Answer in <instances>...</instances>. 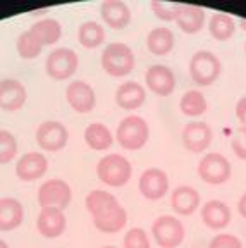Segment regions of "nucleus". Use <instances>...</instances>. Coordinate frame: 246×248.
<instances>
[{
  "label": "nucleus",
  "instance_id": "473e14b6",
  "mask_svg": "<svg viewBox=\"0 0 246 248\" xmlns=\"http://www.w3.org/2000/svg\"><path fill=\"white\" fill-rule=\"evenodd\" d=\"M124 248H152L148 232L141 228H133L124 234Z\"/></svg>",
  "mask_w": 246,
  "mask_h": 248
},
{
  "label": "nucleus",
  "instance_id": "2eb2a0df",
  "mask_svg": "<svg viewBox=\"0 0 246 248\" xmlns=\"http://www.w3.org/2000/svg\"><path fill=\"white\" fill-rule=\"evenodd\" d=\"M28 100L26 86L17 79H2L0 81V108L5 112H15L24 107Z\"/></svg>",
  "mask_w": 246,
  "mask_h": 248
},
{
  "label": "nucleus",
  "instance_id": "79ce46f5",
  "mask_svg": "<svg viewBox=\"0 0 246 248\" xmlns=\"http://www.w3.org/2000/svg\"><path fill=\"white\" fill-rule=\"evenodd\" d=\"M245 54H246V42H245Z\"/></svg>",
  "mask_w": 246,
  "mask_h": 248
},
{
  "label": "nucleus",
  "instance_id": "1a4fd4ad",
  "mask_svg": "<svg viewBox=\"0 0 246 248\" xmlns=\"http://www.w3.org/2000/svg\"><path fill=\"white\" fill-rule=\"evenodd\" d=\"M35 138L43 152H59L69 141V131L59 121H45L38 126Z\"/></svg>",
  "mask_w": 246,
  "mask_h": 248
},
{
  "label": "nucleus",
  "instance_id": "0eeeda50",
  "mask_svg": "<svg viewBox=\"0 0 246 248\" xmlns=\"http://www.w3.org/2000/svg\"><path fill=\"white\" fill-rule=\"evenodd\" d=\"M152 234L162 248H177L184 241V226L176 216H160L152 224Z\"/></svg>",
  "mask_w": 246,
  "mask_h": 248
},
{
  "label": "nucleus",
  "instance_id": "f704fd0d",
  "mask_svg": "<svg viewBox=\"0 0 246 248\" xmlns=\"http://www.w3.org/2000/svg\"><path fill=\"white\" fill-rule=\"evenodd\" d=\"M231 148L241 160H246V126H239L231 140Z\"/></svg>",
  "mask_w": 246,
  "mask_h": 248
},
{
  "label": "nucleus",
  "instance_id": "4468645a",
  "mask_svg": "<svg viewBox=\"0 0 246 248\" xmlns=\"http://www.w3.org/2000/svg\"><path fill=\"white\" fill-rule=\"evenodd\" d=\"M48 169V160L42 152H26L15 162V176L21 181H36Z\"/></svg>",
  "mask_w": 246,
  "mask_h": 248
},
{
  "label": "nucleus",
  "instance_id": "9b49d317",
  "mask_svg": "<svg viewBox=\"0 0 246 248\" xmlns=\"http://www.w3.org/2000/svg\"><path fill=\"white\" fill-rule=\"evenodd\" d=\"M138 188L146 200H160L169 193V176L158 167H150L139 176Z\"/></svg>",
  "mask_w": 246,
  "mask_h": 248
},
{
  "label": "nucleus",
  "instance_id": "ddd939ff",
  "mask_svg": "<svg viewBox=\"0 0 246 248\" xmlns=\"http://www.w3.org/2000/svg\"><path fill=\"white\" fill-rule=\"evenodd\" d=\"M145 83L152 93H155L158 97H169L176 90V74L169 66L154 64L146 69Z\"/></svg>",
  "mask_w": 246,
  "mask_h": 248
},
{
  "label": "nucleus",
  "instance_id": "4c0bfd02",
  "mask_svg": "<svg viewBox=\"0 0 246 248\" xmlns=\"http://www.w3.org/2000/svg\"><path fill=\"white\" fill-rule=\"evenodd\" d=\"M238 212H239V216L246 219V193H243L241 198H239V202H238Z\"/></svg>",
  "mask_w": 246,
  "mask_h": 248
},
{
  "label": "nucleus",
  "instance_id": "39448f33",
  "mask_svg": "<svg viewBox=\"0 0 246 248\" xmlns=\"http://www.w3.org/2000/svg\"><path fill=\"white\" fill-rule=\"evenodd\" d=\"M77 67H79V57L73 48H55L48 54L45 61V71L52 79L57 81H64L69 79L76 74Z\"/></svg>",
  "mask_w": 246,
  "mask_h": 248
},
{
  "label": "nucleus",
  "instance_id": "7ed1b4c3",
  "mask_svg": "<svg viewBox=\"0 0 246 248\" xmlns=\"http://www.w3.org/2000/svg\"><path fill=\"white\" fill-rule=\"evenodd\" d=\"M150 138V126L141 116H127L117 126L116 140L124 150H139Z\"/></svg>",
  "mask_w": 246,
  "mask_h": 248
},
{
  "label": "nucleus",
  "instance_id": "393cba45",
  "mask_svg": "<svg viewBox=\"0 0 246 248\" xmlns=\"http://www.w3.org/2000/svg\"><path fill=\"white\" fill-rule=\"evenodd\" d=\"M85 141L92 150L105 152L114 145V135L102 123H92L85 129Z\"/></svg>",
  "mask_w": 246,
  "mask_h": 248
},
{
  "label": "nucleus",
  "instance_id": "a878e982",
  "mask_svg": "<svg viewBox=\"0 0 246 248\" xmlns=\"http://www.w3.org/2000/svg\"><path fill=\"white\" fill-rule=\"evenodd\" d=\"M236 21L226 12H215L210 16L208 19V31L219 42H226V40L232 38L236 33Z\"/></svg>",
  "mask_w": 246,
  "mask_h": 248
},
{
  "label": "nucleus",
  "instance_id": "c9c22d12",
  "mask_svg": "<svg viewBox=\"0 0 246 248\" xmlns=\"http://www.w3.org/2000/svg\"><path fill=\"white\" fill-rule=\"evenodd\" d=\"M208 248H243V243L234 234L222 232V234H217V236L212 238Z\"/></svg>",
  "mask_w": 246,
  "mask_h": 248
},
{
  "label": "nucleus",
  "instance_id": "7c9ffc66",
  "mask_svg": "<svg viewBox=\"0 0 246 248\" xmlns=\"http://www.w3.org/2000/svg\"><path fill=\"white\" fill-rule=\"evenodd\" d=\"M114 203H117V198L114 197L112 193H107V191H104V190L90 191V193L86 195V198H85L86 210H88L92 216L102 212L104 209L114 205Z\"/></svg>",
  "mask_w": 246,
  "mask_h": 248
},
{
  "label": "nucleus",
  "instance_id": "c756f323",
  "mask_svg": "<svg viewBox=\"0 0 246 248\" xmlns=\"http://www.w3.org/2000/svg\"><path fill=\"white\" fill-rule=\"evenodd\" d=\"M15 48H17V54H19L21 59H26V61H31V59H36L43 50V45L38 38L35 36V33L31 30L23 31L15 42Z\"/></svg>",
  "mask_w": 246,
  "mask_h": 248
},
{
  "label": "nucleus",
  "instance_id": "4be33fe9",
  "mask_svg": "<svg viewBox=\"0 0 246 248\" xmlns=\"http://www.w3.org/2000/svg\"><path fill=\"white\" fill-rule=\"evenodd\" d=\"M170 205L179 216H191L200 207V193L193 186H177L170 195Z\"/></svg>",
  "mask_w": 246,
  "mask_h": 248
},
{
  "label": "nucleus",
  "instance_id": "f8f14e48",
  "mask_svg": "<svg viewBox=\"0 0 246 248\" xmlns=\"http://www.w3.org/2000/svg\"><path fill=\"white\" fill-rule=\"evenodd\" d=\"M65 98L67 104L73 107V110L79 114H88L92 112L96 105V93L93 86L86 81H71L65 88Z\"/></svg>",
  "mask_w": 246,
  "mask_h": 248
},
{
  "label": "nucleus",
  "instance_id": "aec40b11",
  "mask_svg": "<svg viewBox=\"0 0 246 248\" xmlns=\"http://www.w3.org/2000/svg\"><path fill=\"white\" fill-rule=\"evenodd\" d=\"M100 16L112 30H123L131 21V11L123 0H105L100 5Z\"/></svg>",
  "mask_w": 246,
  "mask_h": 248
},
{
  "label": "nucleus",
  "instance_id": "423d86ee",
  "mask_svg": "<svg viewBox=\"0 0 246 248\" xmlns=\"http://www.w3.org/2000/svg\"><path fill=\"white\" fill-rule=\"evenodd\" d=\"M232 174L231 162L219 152H208L198 164V176L208 185H224Z\"/></svg>",
  "mask_w": 246,
  "mask_h": 248
},
{
  "label": "nucleus",
  "instance_id": "cd10ccee",
  "mask_svg": "<svg viewBox=\"0 0 246 248\" xmlns=\"http://www.w3.org/2000/svg\"><path fill=\"white\" fill-rule=\"evenodd\" d=\"M179 108L188 117H200L207 112L208 104L201 92H198V90H188L181 97V100H179Z\"/></svg>",
  "mask_w": 246,
  "mask_h": 248
},
{
  "label": "nucleus",
  "instance_id": "72a5a7b5",
  "mask_svg": "<svg viewBox=\"0 0 246 248\" xmlns=\"http://www.w3.org/2000/svg\"><path fill=\"white\" fill-rule=\"evenodd\" d=\"M150 9L154 11V14L157 16L158 19L166 21H174L176 19V9H177V4H164V2H152L150 4Z\"/></svg>",
  "mask_w": 246,
  "mask_h": 248
},
{
  "label": "nucleus",
  "instance_id": "9d476101",
  "mask_svg": "<svg viewBox=\"0 0 246 248\" xmlns=\"http://www.w3.org/2000/svg\"><path fill=\"white\" fill-rule=\"evenodd\" d=\"M214 133L212 128L203 121H191L183 128L181 141L183 147L191 154H201L212 145Z\"/></svg>",
  "mask_w": 246,
  "mask_h": 248
},
{
  "label": "nucleus",
  "instance_id": "f03ea898",
  "mask_svg": "<svg viewBox=\"0 0 246 248\" xmlns=\"http://www.w3.org/2000/svg\"><path fill=\"white\" fill-rule=\"evenodd\" d=\"M133 174V166L129 160L121 154H108L98 160L96 176L104 185L112 188H121L127 185Z\"/></svg>",
  "mask_w": 246,
  "mask_h": 248
},
{
  "label": "nucleus",
  "instance_id": "c85d7f7f",
  "mask_svg": "<svg viewBox=\"0 0 246 248\" xmlns=\"http://www.w3.org/2000/svg\"><path fill=\"white\" fill-rule=\"evenodd\" d=\"M77 42L85 48H96L105 42V30L96 21H86L77 30Z\"/></svg>",
  "mask_w": 246,
  "mask_h": 248
},
{
  "label": "nucleus",
  "instance_id": "412c9836",
  "mask_svg": "<svg viewBox=\"0 0 246 248\" xmlns=\"http://www.w3.org/2000/svg\"><path fill=\"white\" fill-rule=\"evenodd\" d=\"M24 221V207L17 198H0V231H12Z\"/></svg>",
  "mask_w": 246,
  "mask_h": 248
},
{
  "label": "nucleus",
  "instance_id": "6ab92c4d",
  "mask_svg": "<svg viewBox=\"0 0 246 248\" xmlns=\"http://www.w3.org/2000/svg\"><path fill=\"white\" fill-rule=\"evenodd\" d=\"M201 221L207 228L220 231L231 222V209L220 200H208L201 207Z\"/></svg>",
  "mask_w": 246,
  "mask_h": 248
},
{
  "label": "nucleus",
  "instance_id": "dca6fc26",
  "mask_svg": "<svg viewBox=\"0 0 246 248\" xmlns=\"http://www.w3.org/2000/svg\"><path fill=\"white\" fill-rule=\"evenodd\" d=\"M92 217L95 228L102 232H107V234H114V232L123 231L124 226L127 224V212L119 202Z\"/></svg>",
  "mask_w": 246,
  "mask_h": 248
},
{
  "label": "nucleus",
  "instance_id": "e433bc0d",
  "mask_svg": "<svg viewBox=\"0 0 246 248\" xmlns=\"http://www.w3.org/2000/svg\"><path fill=\"white\" fill-rule=\"evenodd\" d=\"M234 110H236V117H238V121L243 124V126H246V95L239 98Z\"/></svg>",
  "mask_w": 246,
  "mask_h": 248
},
{
  "label": "nucleus",
  "instance_id": "a19ab883",
  "mask_svg": "<svg viewBox=\"0 0 246 248\" xmlns=\"http://www.w3.org/2000/svg\"><path fill=\"white\" fill-rule=\"evenodd\" d=\"M102 248H117V247H102Z\"/></svg>",
  "mask_w": 246,
  "mask_h": 248
},
{
  "label": "nucleus",
  "instance_id": "f3484780",
  "mask_svg": "<svg viewBox=\"0 0 246 248\" xmlns=\"http://www.w3.org/2000/svg\"><path fill=\"white\" fill-rule=\"evenodd\" d=\"M174 21H176L177 26L181 28V31H184L188 35H196L203 30L207 14H205V9L198 7V5L177 4L176 19Z\"/></svg>",
  "mask_w": 246,
  "mask_h": 248
},
{
  "label": "nucleus",
  "instance_id": "20e7f679",
  "mask_svg": "<svg viewBox=\"0 0 246 248\" xmlns=\"http://www.w3.org/2000/svg\"><path fill=\"white\" fill-rule=\"evenodd\" d=\"M222 73V62L214 52L198 50L189 61V76L198 86H210L219 79Z\"/></svg>",
  "mask_w": 246,
  "mask_h": 248
},
{
  "label": "nucleus",
  "instance_id": "2f4dec72",
  "mask_svg": "<svg viewBox=\"0 0 246 248\" xmlns=\"http://www.w3.org/2000/svg\"><path fill=\"white\" fill-rule=\"evenodd\" d=\"M17 155V140L7 129H0V166L9 164Z\"/></svg>",
  "mask_w": 246,
  "mask_h": 248
},
{
  "label": "nucleus",
  "instance_id": "5701e85b",
  "mask_svg": "<svg viewBox=\"0 0 246 248\" xmlns=\"http://www.w3.org/2000/svg\"><path fill=\"white\" fill-rule=\"evenodd\" d=\"M146 100V92L139 83L136 81H126L117 88L116 92V102L124 110H136L139 108Z\"/></svg>",
  "mask_w": 246,
  "mask_h": 248
},
{
  "label": "nucleus",
  "instance_id": "ea45409f",
  "mask_svg": "<svg viewBox=\"0 0 246 248\" xmlns=\"http://www.w3.org/2000/svg\"><path fill=\"white\" fill-rule=\"evenodd\" d=\"M0 248H9V245L5 243V241L2 240V238H0Z\"/></svg>",
  "mask_w": 246,
  "mask_h": 248
},
{
  "label": "nucleus",
  "instance_id": "bb28decb",
  "mask_svg": "<svg viewBox=\"0 0 246 248\" xmlns=\"http://www.w3.org/2000/svg\"><path fill=\"white\" fill-rule=\"evenodd\" d=\"M31 31L35 33L36 38L42 42V45H54L61 40L62 36V26L57 19H52V17H45V19L36 21Z\"/></svg>",
  "mask_w": 246,
  "mask_h": 248
},
{
  "label": "nucleus",
  "instance_id": "58836bf2",
  "mask_svg": "<svg viewBox=\"0 0 246 248\" xmlns=\"http://www.w3.org/2000/svg\"><path fill=\"white\" fill-rule=\"evenodd\" d=\"M238 24H239V28H241V30L246 31V19H243V17H241V19L238 21Z\"/></svg>",
  "mask_w": 246,
  "mask_h": 248
},
{
  "label": "nucleus",
  "instance_id": "6e6552de",
  "mask_svg": "<svg viewBox=\"0 0 246 248\" xmlns=\"http://www.w3.org/2000/svg\"><path fill=\"white\" fill-rule=\"evenodd\" d=\"M73 200V190H71L69 183L64 179H46L42 186L38 188V203L42 209H59L65 210L69 207Z\"/></svg>",
  "mask_w": 246,
  "mask_h": 248
},
{
  "label": "nucleus",
  "instance_id": "f257e3e1",
  "mask_svg": "<svg viewBox=\"0 0 246 248\" xmlns=\"http://www.w3.org/2000/svg\"><path fill=\"white\" fill-rule=\"evenodd\" d=\"M102 67L112 78H124L129 73H133L136 64L135 52L126 43L114 42L108 43L102 52Z\"/></svg>",
  "mask_w": 246,
  "mask_h": 248
},
{
  "label": "nucleus",
  "instance_id": "b1692460",
  "mask_svg": "<svg viewBox=\"0 0 246 248\" xmlns=\"http://www.w3.org/2000/svg\"><path fill=\"white\" fill-rule=\"evenodd\" d=\"M174 43H176V38H174V33L169 28H154L146 35V48L157 57L169 54L174 48Z\"/></svg>",
  "mask_w": 246,
  "mask_h": 248
},
{
  "label": "nucleus",
  "instance_id": "a211bd4d",
  "mask_svg": "<svg viewBox=\"0 0 246 248\" xmlns=\"http://www.w3.org/2000/svg\"><path fill=\"white\" fill-rule=\"evenodd\" d=\"M67 219L64 210L59 209H42L36 219V229L43 238H59L65 231Z\"/></svg>",
  "mask_w": 246,
  "mask_h": 248
}]
</instances>
